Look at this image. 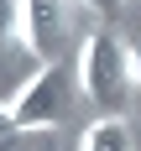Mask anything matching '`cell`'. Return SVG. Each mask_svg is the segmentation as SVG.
Masks as SVG:
<instances>
[{
  "mask_svg": "<svg viewBox=\"0 0 141 151\" xmlns=\"http://www.w3.org/2000/svg\"><path fill=\"white\" fill-rule=\"evenodd\" d=\"M21 136H26V130H21V120H16V109H11V104H0V151H11Z\"/></svg>",
  "mask_w": 141,
  "mask_h": 151,
  "instance_id": "8992f818",
  "label": "cell"
},
{
  "mask_svg": "<svg viewBox=\"0 0 141 151\" xmlns=\"http://www.w3.org/2000/svg\"><path fill=\"white\" fill-rule=\"evenodd\" d=\"M78 151H136V130L125 115H99L78 136Z\"/></svg>",
  "mask_w": 141,
  "mask_h": 151,
  "instance_id": "277c9868",
  "label": "cell"
},
{
  "mask_svg": "<svg viewBox=\"0 0 141 151\" xmlns=\"http://www.w3.org/2000/svg\"><path fill=\"white\" fill-rule=\"evenodd\" d=\"M21 37V0H0V47Z\"/></svg>",
  "mask_w": 141,
  "mask_h": 151,
  "instance_id": "5b68a950",
  "label": "cell"
},
{
  "mask_svg": "<svg viewBox=\"0 0 141 151\" xmlns=\"http://www.w3.org/2000/svg\"><path fill=\"white\" fill-rule=\"evenodd\" d=\"M78 94L89 99L99 115H120L125 99H131V89H136V63H131V42H125L120 31H89L84 37V47H78Z\"/></svg>",
  "mask_w": 141,
  "mask_h": 151,
  "instance_id": "6da1fadb",
  "label": "cell"
},
{
  "mask_svg": "<svg viewBox=\"0 0 141 151\" xmlns=\"http://www.w3.org/2000/svg\"><path fill=\"white\" fill-rule=\"evenodd\" d=\"M68 37H73V5L68 0H21V47L37 63H63Z\"/></svg>",
  "mask_w": 141,
  "mask_h": 151,
  "instance_id": "3957f363",
  "label": "cell"
},
{
  "mask_svg": "<svg viewBox=\"0 0 141 151\" xmlns=\"http://www.w3.org/2000/svg\"><path fill=\"white\" fill-rule=\"evenodd\" d=\"M84 5H89L94 16H115V11H120V5H125V0H84Z\"/></svg>",
  "mask_w": 141,
  "mask_h": 151,
  "instance_id": "52a82bcc",
  "label": "cell"
},
{
  "mask_svg": "<svg viewBox=\"0 0 141 151\" xmlns=\"http://www.w3.org/2000/svg\"><path fill=\"white\" fill-rule=\"evenodd\" d=\"M131 63H136V89H141V37L131 42Z\"/></svg>",
  "mask_w": 141,
  "mask_h": 151,
  "instance_id": "ba28073f",
  "label": "cell"
},
{
  "mask_svg": "<svg viewBox=\"0 0 141 151\" xmlns=\"http://www.w3.org/2000/svg\"><path fill=\"white\" fill-rule=\"evenodd\" d=\"M73 83L78 78L63 63H42L26 78V89L16 94V104H11L16 120H21V130H58L68 120V104H73Z\"/></svg>",
  "mask_w": 141,
  "mask_h": 151,
  "instance_id": "7a4b0ae2",
  "label": "cell"
}]
</instances>
